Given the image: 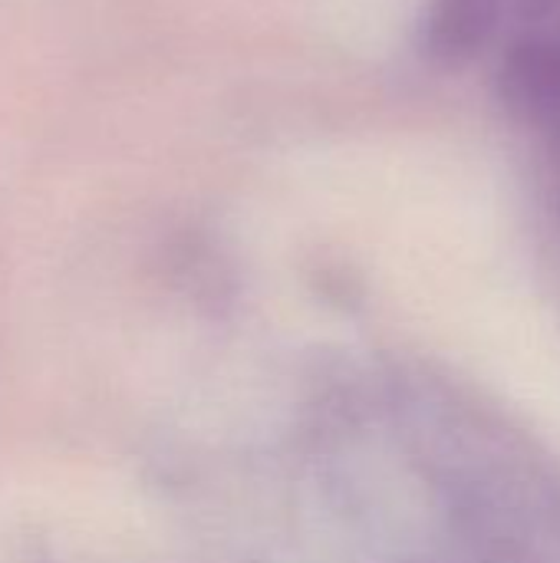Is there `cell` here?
<instances>
[{
  "instance_id": "1",
  "label": "cell",
  "mask_w": 560,
  "mask_h": 563,
  "mask_svg": "<svg viewBox=\"0 0 560 563\" xmlns=\"http://www.w3.org/2000/svg\"><path fill=\"white\" fill-rule=\"evenodd\" d=\"M498 92L518 119L541 125L560 142V43L548 36L512 43L498 69Z\"/></svg>"
},
{
  "instance_id": "2",
  "label": "cell",
  "mask_w": 560,
  "mask_h": 563,
  "mask_svg": "<svg viewBox=\"0 0 560 563\" xmlns=\"http://www.w3.org/2000/svg\"><path fill=\"white\" fill-rule=\"evenodd\" d=\"M505 0H426L416 23V49L439 69H459L495 36Z\"/></svg>"
}]
</instances>
